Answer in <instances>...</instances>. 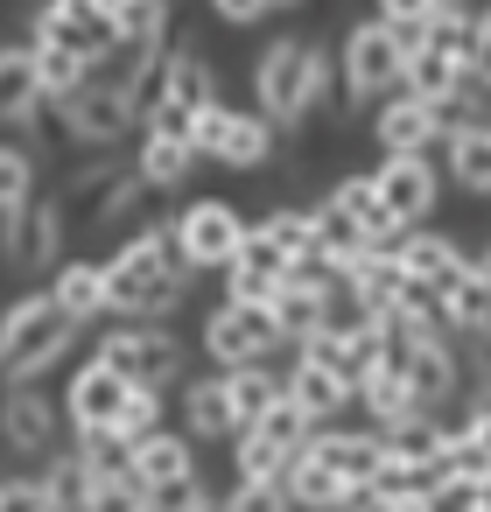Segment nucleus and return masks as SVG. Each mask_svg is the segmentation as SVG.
<instances>
[{"instance_id": "c9c22d12", "label": "nucleus", "mask_w": 491, "mask_h": 512, "mask_svg": "<svg viewBox=\"0 0 491 512\" xmlns=\"http://www.w3.org/2000/svg\"><path fill=\"white\" fill-rule=\"evenodd\" d=\"M267 148H274V127H267L260 113H239L232 134H225V148H218V162H225V169H260Z\"/></svg>"}, {"instance_id": "a878e982", "label": "nucleus", "mask_w": 491, "mask_h": 512, "mask_svg": "<svg viewBox=\"0 0 491 512\" xmlns=\"http://www.w3.org/2000/svg\"><path fill=\"white\" fill-rule=\"evenodd\" d=\"M442 148H449V176L470 197H491V120H470V127L442 134Z\"/></svg>"}, {"instance_id": "3c124183", "label": "nucleus", "mask_w": 491, "mask_h": 512, "mask_svg": "<svg viewBox=\"0 0 491 512\" xmlns=\"http://www.w3.org/2000/svg\"><path fill=\"white\" fill-rule=\"evenodd\" d=\"M267 8H302V0H267Z\"/></svg>"}, {"instance_id": "393cba45", "label": "nucleus", "mask_w": 491, "mask_h": 512, "mask_svg": "<svg viewBox=\"0 0 491 512\" xmlns=\"http://www.w3.org/2000/svg\"><path fill=\"white\" fill-rule=\"evenodd\" d=\"M253 232H260L288 267H316V253H323V225H316V211H267Z\"/></svg>"}, {"instance_id": "de8ad7c7", "label": "nucleus", "mask_w": 491, "mask_h": 512, "mask_svg": "<svg viewBox=\"0 0 491 512\" xmlns=\"http://www.w3.org/2000/svg\"><path fill=\"white\" fill-rule=\"evenodd\" d=\"M211 8H218L225 22H239V29H246V22H260V15H267V0H211Z\"/></svg>"}, {"instance_id": "603ef678", "label": "nucleus", "mask_w": 491, "mask_h": 512, "mask_svg": "<svg viewBox=\"0 0 491 512\" xmlns=\"http://www.w3.org/2000/svg\"><path fill=\"white\" fill-rule=\"evenodd\" d=\"M106 8H120V0H106Z\"/></svg>"}, {"instance_id": "f704fd0d", "label": "nucleus", "mask_w": 491, "mask_h": 512, "mask_svg": "<svg viewBox=\"0 0 491 512\" xmlns=\"http://www.w3.org/2000/svg\"><path fill=\"white\" fill-rule=\"evenodd\" d=\"M113 29H120V43L162 50V36H169V0H120V8H113Z\"/></svg>"}, {"instance_id": "7c9ffc66", "label": "nucleus", "mask_w": 491, "mask_h": 512, "mask_svg": "<svg viewBox=\"0 0 491 512\" xmlns=\"http://www.w3.org/2000/svg\"><path fill=\"white\" fill-rule=\"evenodd\" d=\"M29 50H36V78H43V99H57V106H64V99H78V92L92 85V64H85L78 50H64V43H43V36H36Z\"/></svg>"}, {"instance_id": "412c9836", "label": "nucleus", "mask_w": 491, "mask_h": 512, "mask_svg": "<svg viewBox=\"0 0 491 512\" xmlns=\"http://www.w3.org/2000/svg\"><path fill=\"white\" fill-rule=\"evenodd\" d=\"M288 498H295V512H344V498L358 491V484H344L323 456H309V442L295 449V463H288Z\"/></svg>"}, {"instance_id": "c03bdc74", "label": "nucleus", "mask_w": 491, "mask_h": 512, "mask_svg": "<svg viewBox=\"0 0 491 512\" xmlns=\"http://www.w3.org/2000/svg\"><path fill=\"white\" fill-rule=\"evenodd\" d=\"M442 8H463V0H379V22H386V29H421V22L442 15Z\"/></svg>"}, {"instance_id": "2eb2a0df", "label": "nucleus", "mask_w": 491, "mask_h": 512, "mask_svg": "<svg viewBox=\"0 0 491 512\" xmlns=\"http://www.w3.org/2000/svg\"><path fill=\"white\" fill-rule=\"evenodd\" d=\"M309 456H323L344 484H372L379 463H386V435L379 428H316L309 435Z\"/></svg>"}, {"instance_id": "8fccbe9b", "label": "nucleus", "mask_w": 491, "mask_h": 512, "mask_svg": "<svg viewBox=\"0 0 491 512\" xmlns=\"http://www.w3.org/2000/svg\"><path fill=\"white\" fill-rule=\"evenodd\" d=\"M477 50H491V8L477 15Z\"/></svg>"}, {"instance_id": "dca6fc26", "label": "nucleus", "mask_w": 491, "mask_h": 512, "mask_svg": "<svg viewBox=\"0 0 491 512\" xmlns=\"http://www.w3.org/2000/svg\"><path fill=\"white\" fill-rule=\"evenodd\" d=\"M64 253V211L57 204H15L8 211V260L15 267H50Z\"/></svg>"}, {"instance_id": "0eeeda50", "label": "nucleus", "mask_w": 491, "mask_h": 512, "mask_svg": "<svg viewBox=\"0 0 491 512\" xmlns=\"http://www.w3.org/2000/svg\"><path fill=\"white\" fill-rule=\"evenodd\" d=\"M36 36L78 50L92 71L120 50V29H113V8H106V0H50V8L36 15Z\"/></svg>"}, {"instance_id": "1a4fd4ad", "label": "nucleus", "mask_w": 491, "mask_h": 512, "mask_svg": "<svg viewBox=\"0 0 491 512\" xmlns=\"http://www.w3.org/2000/svg\"><path fill=\"white\" fill-rule=\"evenodd\" d=\"M127 400H134V379L92 358V365L71 379V400H64V414H71V428H78V435H99V428H120Z\"/></svg>"}, {"instance_id": "9b49d317", "label": "nucleus", "mask_w": 491, "mask_h": 512, "mask_svg": "<svg viewBox=\"0 0 491 512\" xmlns=\"http://www.w3.org/2000/svg\"><path fill=\"white\" fill-rule=\"evenodd\" d=\"M190 295V274H134L106 260V316H169Z\"/></svg>"}, {"instance_id": "5701e85b", "label": "nucleus", "mask_w": 491, "mask_h": 512, "mask_svg": "<svg viewBox=\"0 0 491 512\" xmlns=\"http://www.w3.org/2000/svg\"><path fill=\"white\" fill-rule=\"evenodd\" d=\"M393 253H400V260H407V274H414V281H428L435 295L470 267V260H463V246H456V239H442V232H400V246H393Z\"/></svg>"}, {"instance_id": "9d476101", "label": "nucleus", "mask_w": 491, "mask_h": 512, "mask_svg": "<svg viewBox=\"0 0 491 512\" xmlns=\"http://www.w3.org/2000/svg\"><path fill=\"white\" fill-rule=\"evenodd\" d=\"M372 183H379V197H386V211L414 232L428 211H435V197H442V183H435V169H428V155H386L379 169H372Z\"/></svg>"}, {"instance_id": "4468645a", "label": "nucleus", "mask_w": 491, "mask_h": 512, "mask_svg": "<svg viewBox=\"0 0 491 512\" xmlns=\"http://www.w3.org/2000/svg\"><path fill=\"white\" fill-rule=\"evenodd\" d=\"M288 386V400L316 421V428H330L351 400H358V386H351V372H337V365H323V358H295V372L281 379Z\"/></svg>"}, {"instance_id": "f03ea898", "label": "nucleus", "mask_w": 491, "mask_h": 512, "mask_svg": "<svg viewBox=\"0 0 491 512\" xmlns=\"http://www.w3.org/2000/svg\"><path fill=\"white\" fill-rule=\"evenodd\" d=\"M78 316L57 309V295H22L0 316V379L8 386H36V372H50L71 344H78Z\"/></svg>"}, {"instance_id": "ea45409f", "label": "nucleus", "mask_w": 491, "mask_h": 512, "mask_svg": "<svg viewBox=\"0 0 491 512\" xmlns=\"http://www.w3.org/2000/svg\"><path fill=\"white\" fill-rule=\"evenodd\" d=\"M155 428H162V386H134V400H127V414H120V428H106V435L141 442V435H155Z\"/></svg>"}, {"instance_id": "79ce46f5", "label": "nucleus", "mask_w": 491, "mask_h": 512, "mask_svg": "<svg viewBox=\"0 0 491 512\" xmlns=\"http://www.w3.org/2000/svg\"><path fill=\"white\" fill-rule=\"evenodd\" d=\"M225 512H295V498H288V484H281V477H267V484L239 477V491L225 498Z\"/></svg>"}, {"instance_id": "37998d69", "label": "nucleus", "mask_w": 491, "mask_h": 512, "mask_svg": "<svg viewBox=\"0 0 491 512\" xmlns=\"http://www.w3.org/2000/svg\"><path fill=\"white\" fill-rule=\"evenodd\" d=\"M232 120H239V113H225V106H204V113H190V148L218 162V148H225V134H232Z\"/></svg>"}, {"instance_id": "f257e3e1", "label": "nucleus", "mask_w": 491, "mask_h": 512, "mask_svg": "<svg viewBox=\"0 0 491 512\" xmlns=\"http://www.w3.org/2000/svg\"><path fill=\"white\" fill-rule=\"evenodd\" d=\"M253 92H260V120L267 127H302L323 106V92H330V57L309 36H281L253 64Z\"/></svg>"}, {"instance_id": "4be33fe9", "label": "nucleus", "mask_w": 491, "mask_h": 512, "mask_svg": "<svg viewBox=\"0 0 491 512\" xmlns=\"http://www.w3.org/2000/svg\"><path fill=\"white\" fill-rule=\"evenodd\" d=\"M36 113H43L36 50H0V127H29Z\"/></svg>"}, {"instance_id": "a18cd8bd", "label": "nucleus", "mask_w": 491, "mask_h": 512, "mask_svg": "<svg viewBox=\"0 0 491 512\" xmlns=\"http://www.w3.org/2000/svg\"><path fill=\"white\" fill-rule=\"evenodd\" d=\"M0 512H57V498L43 491V477H8L0 484Z\"/></svg>"}, {"instance_id": "7ed1b4c3", "label": "nucleus", "mask_w": 491, "mask_h": 512, "mask_svg": "<svg viewBox=\"0 0 491 512\" xmlns=\"http://www.w3.org/2000/svg\"><path fill=\"white\" fill-rule=\"evenodd\" d=\"M204 351H211V365H225V372H239V365H267V358L281 351V330H274L267 309L218 302V309L204 316Z\"/></svg>"}, {"instance_id": "58836bf2", "label": "nucleus", "mask_w": 491, "mask_h": 512, "mask_svg": "<svg viewBox=\"0 0 491 512\" xmlns=\"http://www.w3.org/2000/svg\"><path fill=\"white\" fill-rule=\"evenodd\" d=\"M253 428H260V435H274L281 449H302V442L316 435V421H309V414H302V407L288 400V386H281V400H274V407H267V414H260Z\"/></svg>"}, {"instance_id": "72a5a7b5", "label": "nucleus", "mask_w": 491, "mask_h": 512, "mask_svg": "<svg viewBox=\"0 0 491 512\" xmlns=\"http://www.w3.org/2000/svg\"><path fill=\"white\" fill-rule=\"evenodd\" d=\"M484 316H491V281H484L477 267H463V274L442 288V323H449V330H477Z\"/></svg>"}, {"instance_id": "2f4dec72", "label": "nucleus", "mask_w": 491, "mask_h": 512, "mask_svg": "<svg viewBox=\"0 0 491 512\" xmlns=\"http://www.w3.org/2000/svg\"><path fill=\"white\" fill-rule=\"evenodd\" d=\"M113 260H120V267H134V274H190V260L176 253V232H162V225H141Z\"/></svg>"}, {"instance_id": "f8f14e48", "label": "nucleus", "mask_w": 491, "mask_h": 512, "mask_svg": "<svg viewBox=\"0 0 491 512\" xmlns=\"http://www.w3.org/2000/svg\"><path fill=\"white\" fill-rule=\"evenodd\" d=\"M0 435H8L15 456H50L57 449V400L43 386H8V400H0Z\"/></svg>"}, {"instance_id": "09e8293b", "label": "nucleus", "mask_w": 491, "mask_h": 512, "mask_svg": "<svg viewBox=\"0 0 491 512\" xmlns=\"http://www.w3.org/2000/svg\"><path fill=\"white\" fill-rule=\"evenodd\" d=\"M470 85L491 92V50H477V43H470Z\"/></svg>"}, {"instance_id": "a19ab883", "label": "nucleus", "mask_w": 491, "mask_h": 512, "mask_svg": "<svg viewBox=\"0 0 491 512\" xmlns=\"http://www.w3.org/2000/svg\"><path fill=\"white\" fill-rule=\"evenodd\" d=\"M36 197V162L22 148H0V211H15Z\"/></svg>"}, {"instance_id": "423d86ee", "label": "nucleus", "mask_w": 491, "mask_h": 512, "mask_svg": "<svg viewBox=\"0 0 491 512\" xmlns=\"http://www.w3.org/2000/svg\"><path fill=\"white\" fill-rule=\"evenodd\" d=\"M400 71H407V36L386 29L379 15L344 36V85H351V99H379L386 85H400Z\"/></svg>"}, {"instance_id": "e433bc0d", "label": "nucleus", "mask_w": 491, "mask_h": 512, "mask_svg": "<svg viewBox=\"0 0 491 512\" xmlns=\"http://www.w3.org/2000/svg\"><path fill=\"white\" fill-rule=\"evenodd\" d=\"M288 463H295V449H281V442L260 435V428H239V477L267 484V477H288Z\"/></svg>"}, {"instance_id": "f3484780", "label": "nucleus", "mask_w": 491, "mask_h": 512, "mask_svg": "<svg viewBox=\"0 0 491 512\" xmlns=\"http://www.w3.org/2000/svg\"><path fill=\"white\" fill-rule=\"evenodd\" d=\"M358 400H365L372 428H393V421H407V414L421 407L414 386H407V372H400V351H379V358L358 372Z\"/></svg>"}, {"instance_id": "b1692460", "label": "nucleus", "mask_w": 491, "mask_h": 512, "mask_svg": "<svg viewBox=\"0 0 491 512\" xmlns=\"http://www.w3.org/2000/svg\"><path fill=\"white\" fill-rule=\"evenodd\" d=\"M183 421H190V435H239V407H232V379L225 372H211V379H190V393H183Z\"/></svg>"}, {"instance_id": "20e7f679", "label": "nucleus", "mask_w": 491, "mask_h": 512, "mask_svg": "<svg viewBox=\"0 0 491 512\" xmlns=\"http://www.w3.org/2000/svg\"><path fill=\"white\" fill-rule=\"evenodd\" d=\"M92 358H99V365H113V372H127L134 386H169V379L183 372V344H176L162 323H127V330H106Z\"/></svg>"}, {"instance_id": "39448f33", "label": "nucleus", "mask_w": 491, "mask_h": 512, "mask_svg": "<svg viewBox=\"0 0 491 512\" xmlns=\"http://www.w3.org/2000/svg\"><path fill=\"white\" fill-rule=\"evenodd\" d=\"M246 232H253V225H246L225 197H204V204H190V211L176 218V253L190 260V274H197V267H218V274H225V267L239 260Z\"/></svg>"}, {"instance_id": "cd10ccee", "label": "nucleus", "mask_w": 491, "mask_h": 512, "mask_svg": "<svg viewBox=\"0 0 491 512\" xmlns=\"http://www.w3.org/2000/svg\"><path fill=\"white\" fill-rule=\"evenodd\" d=\"M197 169V148L190 141H169V134H141V155H134V176L148 190H183Z\"/></svg>"}, {"instance_id": "6ab92c4d", "label": "nucleus", "mask_w": 491, "mask_h": 512, "mask_svg": "<svg viewBox=\"0 0 491 512\" xmlns=\"http://www.w3.org/2000/svg\"><path fill=\"white\" fill-rule=\"evenodd\" d=\"M323 204H330V211H344V218H351L372 246H400V232H407V225L386 211V197H379V183H372V176H344Z\"/></svg>"}, {"instance_id": "a211bd4d", "label": "nucleus", "mask_w": 491, "mask_h": 512, "mask_svg": "<svg viewBox=\"0 0 491 512\" xmlns=\"http://www.w3.org/2000/svg\"><path fill=\"white\" fill-rule=\"evenodd\" d=\"M372 134H379V148H386V155H421L442 127H435V106H428V99L400 92V99H386V106L372 113Z\"/></svg>"}, {"instance_id": "c756f323", "label": "nucleus", "mask_w": 491, "mask_h": 512, "mask_svg": "<svg viewBox=\"0 0 491 512\" xmlns=\"http://www.w3.org/2000/svg\"><path fill=\"white\" fill-rule=\"evenodd\" d=\"M463 78H470V64L449 57V50H435V43H414V50H407V71H400V85H407L414 99H442V92H456Z\"/></svg>"}, {"instance_id": "4c0bfd02", "label": "nucleus", "mask_w": 491, "mask_h": 512, "mask_svg": "<svg viewBox=\"0 0 491 512\" xmlns=\"http://www.w3.org/2000/svg\"><path fill=\"white\" fill-rule=\"evenodd\" d=\"M225 379H232V407H239V428H253V421H260V414H267V407L281 400V386H274V379H267L260 365H239V372H225Z\"/></svg>"}, {"instance_id": "aec40b11", "label": "nucleus", "mask_w": 491, "mask_h": 512, "mask_svg": "<svg viewBox=\"0 0 491 512\" xmlns=\"http://www.w3.org/2000/svg\"><path fill=\"white\" fill-rule=\"evenodd\" d=\"M127 477L134 484H176V477H197V456H190V442L183 435H169V428H155V435H141V442H127Z\"/></svg>"}, {"instance_id": "bb28decb", "label": "nucleus", "mask_w": 491, "mask_h": 512, "mask_svg": "<svg viewBox=\"0 0 491 512\" xmlns=\"http://www.w3.org/2000/svg\"><path fill=\"white\" fill-rule=\"evenodd\" d=\"M162 99L183 106V113H204V106H218V71H211L197 50H176V57L162 64Z\"/></svg>"}, {"instance_id": "49530a36", "label": "nucleus", "mask_w": 491, "mask_h": 512, "mask_svg": "<svg viewBox=\"0 0 491 512\" xmlns=\"http://www.w3.org/2000/svg\"><path fill=\"white\" fill-rule=\"evenodd\" d=\"M344 512H414V505L393 498V491H379V484H358V491L344 498Z\"/></svg>"}, {"instance_id": "6e6552de", "label": "nucleus", "mask_w": 491, "mask_h": 512, "mask_svg": "<svg viewBox=\"0 0 491 512\" xmlns=\"http://www.w3.org/2000/svg\"><path fill=\"white\" fill-rule=\"evenodd\" d=\"M134 120H141V113H134V92H127V85H106V78H92L78 99H64V127H71V141H85V148H113Z\"/></svg>"}, {"instance_id": "ddd939ff", "label": "nucleus", "mask_w": 491, "mask_h": 512, "mask_svg": "<svg viewBox=\"0 0 491 512\" xmlns=\"http://www.w3.org/2000/svg\"><path fill=\"white\" fill-rule=\"evenodd\" d=\"M295 267L260 239V232H246V246H239V260L225 267V302H246V309H267L274 295H281V281H288Z\"/></svg>"}, {"instance_id": "c85d7f7f", "label": "nucleus", "mask_w": 491, "mask_h": 512, "mask_svg": "<svg viewBox=\"0 0 491 512\" xmlns=\"http://www.w3.org/2000/svg\"><path fill=\"white\" fill-rule=\"evenodd\" d=\"M50 295H57V309L78 316V323L106 316V260H71V267H57Z\"/></svg>"}, {"instance_id": "473e14b6", "label": "nucleus", "mask_w": 491, "mask_h": 512, "mask_svg": "<svg viewBox=\"0 0 491 512\" xmlns=\"http://www.w3.org/2000/svg\"><path fill=\"white\" fill-rule=\"evenodd\" d=\"M43 491L57 498V512H85V498H92V456L85 449L43 456Z\"/></svg>"}]
</instances>
